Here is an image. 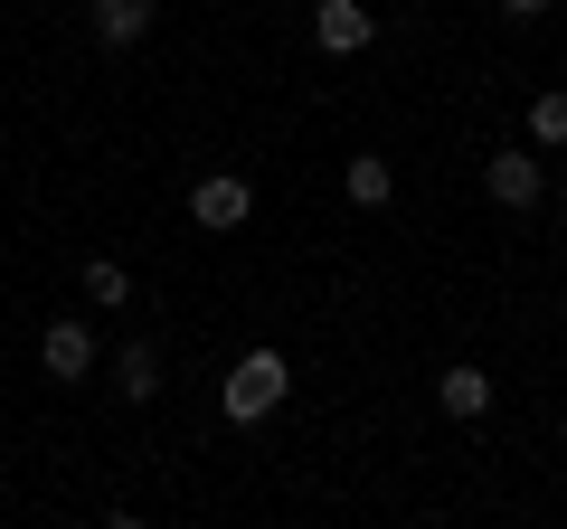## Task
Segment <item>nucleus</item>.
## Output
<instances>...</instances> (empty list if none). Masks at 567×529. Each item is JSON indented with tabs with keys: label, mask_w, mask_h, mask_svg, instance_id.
<instances>
[{
	"label": "nucleus",
	"mask_w": 567,
	"mask_h": 529,
	"mask_svg": "<svg viewBox=\"0 0 567 529\" xmlns=\"http://www.w3.org/2000/svg\"><path fill=\"white\" fill-rule=\"evenodd\" d=\"M284 387H293V369H284V350H246L237 369H227V416H237V426H256V416H275L284 407Z\"/></svg>",
	"instance_id": "1"
},
{
	"label": "nucleus",
	"mask_w": 567,
	"mask_h": 529,
	"mask_svg": "<svg viewBox=\"0 0 567 529\" xmlns=\"http://www.w3.org/2000/svg\"><path fill=\"white\" fill-rule=\"evenodd\" d=\"M246 208H256V189H246L237 170H208V180L189 189V218L199 227H246Z\"/></svg>",
	"instance_id": "2"
},
{
	"label": "nucleus",
	"mask_w": 567,
	"mask_h": 529,
	"mask_svg": "<svg viewBox=\"0 0 567 529\" xmlns=\"http://www.w3.org/2000/svg\"><path fill=\"white\" fill-rule=\"evenodd\" d=\"M312 39H322L331 58H360V48L379 39V20H369L360 0H322V10H312Z\"/></svg>",
	"instance_id": "3"
},
{
	"label": "nucleus",
	"mask_w": 567,
	"mask_h": 529,
	"mask_svg": "<svg viewBox=\"0 0 567 529\" xmlns=\"http://www.w3.org/2000/svg\"><path fill=\"white\" fill-rule=\"evenodd\" d=\"M39 360H48V378H85V369H95V331H85V322H48L39 331Z\"/></svg>",
	"instance_id": "4"
},
{
	"label": "nucleus",
	"mask_w": 567,
	"mask_h": 529,
	"mask_svg": "<svg viewBox=\"0 0 567 529\" xmlns=\"http://www.w3.org/2000/svg\"><path fill=\"white\" fill-rule=\"evenodd\" d=\"M483 189L502 208H539V162H520V152H502V162H483Z\"/></svg>",
	"instance_id": "5"
},
{
	"label": "nucleus",
	"mask_w": 567,
	"mask_h": 529,
	"mask_svg": "<svg viewBox=\"0 0 567 529\" xmlns=\"http://www.w3.org/2000/svg\"><path fill=\"white\" fill-rule=\"evenodd\" d=\"M152 29V0H95V39L104 48H133Z\"/></svg>",
	"instance_id": "6"
},
{
	"label": "nucleus",
	"mask_w": 567,
	"mask_h": 529,
	"mask_svg": "<svg viewBox=\"0 0 567 529\" xmlns=\"http://www.w3.org/2000/svg\"><path fill=\"white\" fill-rule=\"evenodd\" d=\"M435 407H445V416H483L492 407V378H483V369H445V378H435Z\"/></svg>",
	"instance_id": "7"
},
{
	"label": "nucleus",
	"mask_w": 567,
	"mask_h": 529,
	"mask_svg": "<svg viewBox=\"0 0 567 529\" xmlns=\"http://www.w3.org/2000/svg\"><path fill=\"white\" fill-rule=\"evenodd\" d=\"M341 189H350V208H388V189H398V170H388V162H369V152H360V162L341 170Z\"/></svg>",
	"instance_id": "8"
},
{
	"label": "nucleus",
	"mask_w": 567,
	"mask_h": 529,
	"mask_svg": "<svg viewBox=\"0 0 567 529\" xmlns=\"http://www.w3.org/2000/svg\"><path fill=\"white\" fill-rule=\"evenodd\" d=\"M114 378L133 387V397H152V387H162V350H152V341H133V350L114 360Z\"/></svg>",
	"instance_id": "9"
},
{
	"label": "nucleus",
	"mask_w": 567,
	"mask_h": 529,
	"mask_svg": "<svg viewBox=\"0 0 567 529\" xmlns=\"http://www.w3.org/2000/svg\"><path fill=\"white\" fill-rule=\"evenodd\" d=\"M85 303H104V312H114V303H133V274H123V264H85Z\"/></svg>",
	"instance_id": "10"
},
{
	"label": "nucleus",
	"mask_w": 567,
	"mask_h": 529,
	"mask_svg": "<svg viewBox=\"0 0 567 529\" xmlns=\"http://www.w3.org/2000/svg\"><path fill=\"white\" fill-rule=\"evenodd\" d=\"M529 133H539V143H567V95H539V104H529Z\"/></svg>",
	"instance_id": "11"
},
{
	"label": "nucleus",
	"mask_w": 567,
	"mask_h": 529,
	"mask_svg": "<svg viewBox=\"0 0 567 529\" xmlns=\"http://www.w3.org/2000/svg\"><path fill=\"white\" fill-rule=\"evenodd\" d=\"M502 10H511V20H539V10H548V0H502Z\"/></svg>",
	"instance_id": "12"
},
{
	"label": "nucleus",
	"mask_w": 567,
	"mask_h": 529,
	"mask_svg": "<svg viewBox=\"0 0 567 529\" xmlns=\"http://www.w3.org/2000/svg\"><path fill=\"white\" fill-rule=\"evenodd\" d=\"M558 199H567V180H558Z\"/></svg>",
	"instance_id": "13"
}]
</instances>
